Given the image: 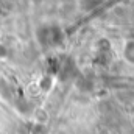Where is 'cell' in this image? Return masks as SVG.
<instances>
[{"label":"cell","mask_w":134,"mask_h":134,"mask_svg":"<svg viewBox=\"0 0 134 134\" xmlns=\"http://www.w3.org/2000/svg\"><path fill=\"white\" fill-rule=\"evenodd\" d=\"M133 120H134V114H133Z\"/></svg>","instance_id":"cell-4"},{"label":"cell","mask_w":134,"mask_h":134,"mask_svg":"<svg viewBox=\"0 0 134 134\" xmlns=\"http://www.w3.org/2000/svg\"><path fill=\"white\" fill-rule=\"evenodd\" d=\"M52 84H53V80H52V76H48V75L42 76V80L39 81V87H41V89H44V91L50 89V87H52Z\"/></svg>","instance_id":"cell-3"},{"label":"cell","mask_w":134,"mask_h":134,"mask_svg":"<svg viewBox=\"0 0 134 134\" xmlns=\"http://www.w3.org/2000/svg\"><path fill=\"white\" fill-rule=\"evenodd\" d=\"M122 59L126 66L134 67V37H126L122 42Z\"/></svg>","instance_id":"cell-2"},{"label":"cell","mask_w":134,"mask_h":134,"mask_svg":"<svg viewBox=\"0 0 134 134\" xmlns=\"http://www.w3.org/2000/svg\"><path fill=\"white\" fill-rule=\"evenodd\" d=\"M39 39H41V44L45 47H58L59 44H63L64 34H63V30L59 27L48 25V27H44L41 30Z\"/></svg>","instance_id":"cell-1"}]
</instances>
